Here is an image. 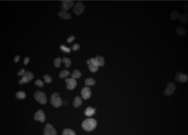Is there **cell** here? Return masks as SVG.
<instances>
[{"label":"cell","mask_w":188,"mask_h":135,"mask_svg":"<svg viewBox=\"0 0 188 135\" xmlns=\"http://www.w3.org/2000/svg\"><path fill=\"white\" fill-rule=\"evenodd\" d=\"M97 126V121L94 119L89 118L83 122L82 126L85 131H91L94 130Z\"/></svg>","instance_id":"1"},{"label":"cell","mask_w":188,"mask_h":135,"mask_svg":"<svg viewBox=\"0 0 188 135\" xmlns=\"http://www.w3.org/2000/svg\"><path fill=\"white\" fill-rule=\"evenodd\" d=\"M51 104L55 108H58L61 106L62 104V100L60 97V95L58 93H54L51 97Z\"/></svg>","instance_id":"2"},{"label":"cell","mask_w":188,"mask_h":135,"mask_svg":"<svg viewBox=\"0 0 188 135\" xmlns=\"http://www.w3.org/2000/svg\"><path fill=\"white\" fill-rule=\"evenodd\" d=\"M35 99L39 103L42 105L45 104L47 102V97L46 94L44 92L41 91H37L34 94Z\"/></svg>","instance_id":"3"},{"label":"cell","mask_w":188,"mask_h":135,"mask_svg":"<svg viewBox=\"0 0 188 135\" xmlns=\"http://www.w3.org/2000/svg\"><path fill=\"white\" fill-rule=\"evenodd\" d=\"M85 9V6L83 3L81 2H79L77 3L73 8V12L77 16L81 15L84 12Z\"/></svg>","instance_id":"4"},{"label":"cell","mask_w":188,"mask_h":135,"mask_svg":"<svg viewBox=\"0 0 188 135\" xmlns=\"http://www.w3.org/2000/svg\"><path fill=\"white\" fill-rule=\"evenodd\" d=\"M34 78L33 74L30 71H26L22 79L19 81V84H24L30 81Z\"/></svg>","instance_id":"5"},{"label":"cell","mask_w":188,"mask_h":135,"mask_svg":"<svg viewBox=\"0 0 188 135\" xmlns=\"http://www.w3.org/2000/svg\"><path fill=\"white\" fill-rule=\"evenodd\" d=\"M176 86L172 82H169L168 83L166 89L164 91V94L166 96H170L174 93L176 90Z\"/></svg>","instance_id":"6"},{"label":"cell","mask_w":188,"mask_h":135,"mask_svg":"<svg viewBox=\"0 0 188 135\" xmlns=\"http://www.w3.org/2000/svg\"><path fill=\"white\" fill-rule=\"evenodd\" d=\"M57 131L53 126L49 124H47L44 129V135H56Z\"/></svg>","instance_id":"7"},{"label":"cell","mask_w":188,"mask_h":135,"mask_svg":"<svg viewBox=\"0 0 188 135\" xmlns=\"http://www.w3.org/2000/svg\"><path fill=\"white\" fill-rule=\"evenodd\" d=\"M66 82L67 83V89L69 90H73L76 86L77 82L75 79L67 78L66 79Z\"/></svg>","instance_id":"8"},{"label":"cell","mask_w":188,"mask_h":135,"mask_svg":"<svg viewBox=\"0 0 188 135\" xmlns=\"http://www.w3.org/2000/svg\"><path fill=\"white\" fill-rule=\"evenodd\" d=\"M81 95L83 99H87L89 98L92 95L91 90L88 87L85 86L82 90Z\"/></svg>","instance_id":"9"},{"label":"cell","mask_w":188,"mask_h":135,"mask_svg":"<svg viewBox=\"0 0 188 135\" xmlns=\"http://www.w3.org/2000/svg\"><path fill=\"white\" fill-rule=\"evenodd\" d=\"M34 120L36 121H40L42 123H43L45 120V116L42 110L37 111L34 116Z\"/></svg>","instance_id":"10"},{"label":"cell","mask_w":188,"mask_h":135,"mask_svg":"<svg viewBox=\"0 0 188 135\" xmlns=\"http://www.w3.org/2000/svg\"><path fill=\"white\" fill-rule=\"evenodd\" d=\"M175 79L178 82H186L188 80V77L187 75L184 74H181L180 72H177Z\"/></svg>","instance_id":"11"},{"label":"cell","mask_w":188,"mask_h":135,"mask_svg":"<svg viewBox=\"0 0 188 135\" xmlns=\"http://www.w3.org/2000/svg\"><path fill=\"white\" fill-rule=\"evenodd\" d=\"M74 1H62V4L61 5V9L62 11H67V10L73 5Z\"/></svg>","instance_id":"12"},{"label":"cell","mask_w":188,"mask_h":135,"mask_svg":"<svg viewBox=\"0 0 188 135\" xmlns=\"http://www.w3.org/2000/svg\"><path fill=\"white\" fill-rule=\"evenodd\" d=\"M95 112H96V109L91 107H88L85 109L84 113L85 116H91L95 114Z\"/></svg>","instance_id":"13"},{"label":"cell","mask_w":188,"mask_h":135,"mask_svg":"<svg viewBox=\"0 0 188 135\" xmlns=\"http://www.w3.org/2000/svg\"><path fill=\"white\" fill-rule=\"evenodd\" d=\"M59 17L63 19H70L71 18V16L70 14L68 13L67 11H61L58 12Z\"/></svg>","instance_id":"14"},{"label":"cell","mask_w":188,"mask_h":135,"mask_svg":"<svg viewBox=\"0 0 188 135\" xmlns=\"http://www.w3.org/2000/svg\"><path fill=\"white\" fill-rule=\"evenodd\" d=\"M82 104V101L81 97L79 96H76L74 99L73 101V105L75 107H79Z\"/></svg>","instance_id":"15"},{"label":"cell","mask_w":188,"mask_h":135,"mask_svg":"<svg viewBox=\"0 0 188 135\" xmlns=\"http://www.w3.org/2000/svg\"><path fill=\"white\" fill-rule=\"evenodd\" d=\"M179 20L181 21L182 23H185L188 20V14L187 13L184 14V15H180L178 16V18Z\"/></svg>","instance_id":"16"},{"label":"cell","mask_w":188,"mask_h":135,"mask_svg":"<svg viewBox=\"0 0 188 135\" xmlns=\"http://www.w3.org/2000/svg\"><path fill=\"white\" fill-rule=\"evenodd\" d=\"M82 74L81 72H80L78 70L75 69L73 71V73L71 75V77L73 79H78L80 78V77H81Z\"/></svg>","instance_id":"17"},{"label":"cell","mask_w":188,"mask_h":135,"mask_svg":"<svg viewBox=\"0 0 188 135\" xmlns=\"http://www.w3.org/2000/svg\"><path fill=\"white\" fill-rule=\"evenodd\" d=\"M97 62L99 66H104V59L102 56H97L96 57Z\"/></svg>","instance_id":"18"},{"label":"cell","mask_w":188,"mask_h":135,"mask_svg":"<svg viewBox=\"0 0 188 135\" xmlns=\"http://www.w3.org/2000/svg\"><path fill=\"white\" fill-rule=\"evenodd\" d=\"M70 74V71L68 70L64 69L61 71L59 74V78H64L67 77Z\"/></svg>","instance_id":"19"},{"label":"cell","mask_w":188,"mask_h":135,"mask_svg":"<svg viewBox=\"0 0 188 135\" xmlns=\"http://www.w3.org/2000/svg\"><path fill=\"white\" fill-rule=\"evenodd\" d=\"M85 84H86V86H92L95 84L96 82H95V80L93 78H87L85 80Z\"/></svg>","instance_id":"20"},{"label":"cell","mask_w":188,"mask_h":135,"mask_svg":"<svg viewBox=\"0 0 188 135\" xmlns=\"http://www.w3.org/2000/svg\"><path fill=\"white\" fill-rule=\"evenodd\" d=\"M89 71L92 72H96L99 69V66L95 64H90L88 65Z\"/></svg>","instance_id":"21"},{"label":"cell","mask_w":188,"mask_h":135,"mask_svg":"<svg viewBox=\"0 0 188 135\" xmlns=\"http://www.w3.org/2000/svg\"><path fill=\"white\" fill-rule=\"evenodd\" d=\"M62 135H76L73 130L70 129H65L64 130Z\"/></svg>","instance_id":"22"},{"label":"cell","mask_w":188,"mask_h":135,"mask_svg":"<svg viewBox=\"0 0 188 135\" xmlns=\"http://www.w3.org/2000/svg\"><path fill=\"white\" fill-rule=\"evenodd\" d=\"M176 32L181 36H184V35H185L187 33L186 30H185L184 29H182L181 27H178V28L177 29Z\"/></svg>","instance_id":"23"},{"label":"cell","mask_w":188,"mask_h":135,"mask_svg":"<svg viewBox=\"0 0 188 135\" xmlns=\"http://www.w3.org/2000/svg\"><path fill=\"white\" fill-rule=\"evenodd\" d=\"M16 96L17 98L18 99H24L26 96V94L24 92L19 91L17 92L16 94Z\"/></svg>","instance_id":"24"},{"label":"cell","mask_w":188,"mask_h":135,"mask_svg":"<svg viewBox=\"0 0 188 135\" xmlns=\"http://www.w3.org/2000/svg\"><path fill=\"white\" fill-rule=\"evenodd\" d=\"M170 17L172 20H176L178 18V12L176 11H173L170 14Z\"/></svg>","instance_id":"25"},{"label":"cell","mask_w":188,"mask_h":135,"mask_svg":"<svg viewBox=\"0 0 188 135\" xmlns=\"http://www.w3.org/2000/svg\"><path fill=\"white\" fill-rule=\"evenodd\" d=\"M62 61L64 63H65V64H66V65H65L66 66V67H69L71 66V61L70 59L67 58V57H64V58L62 59Z\"/></svg>","instance_id":"26"},{"label":"cell","mask_w":188,"mask_h":135,"mask_svg":"<svg viewBox=\"0 0 188 135\" xmlns=\"http://www.w3.org/2000/svg\"><path fill=\"white\" fill-rule=\"evenodd\" d=\"M54 65L57 68H59L60 66V64L61 62V59L60 57H57L54 60Z\"/></svg>","instance_id":"27"},{"label":"cell","mask_w":188,"mask_h":135,"mask_svg":"<svg viewBox=\"0 0 188 135\" xmlns=\"http://www.w3.org/2000/svg\"><path fill=\"white\" fill-rule=\"evenodd\" d=\"M60 48V49L62 51L64 52H66V53H70V51H71L70 48H68V47L65 46L64 45H61Z\"/></svg>","instance_id":"28"},{"label":"cell","mask_w":188,"mask_h":135,"mask_svg":"<svg viewBox=\"0 0 188 135\" xmlns=\"http://www.w3.org/2000/svg\"><path fill=\"white\" fill-rule=\"evenodd\" d=\"M44 78L45 80V82H46V83H51L52 81V77L48 75H45V76H44Z\"/></svg>","instance_id":"29"},{"label":"cell","mask_w":188,"mask_h":135,"mask_svg":"<svg viewBox=\"0 0 188 135\" xmlns=\"http://www.w3.org/2000/svg\"><path fill=\"white\" fill-rule=\"evenodd\" d=\"M35 84H36V86H39L40 87H42L44 86L43 82H42L41 80H40V79L37 80L35 82Z\"/></svg>","instance_id":"30"},{"label":"cell","mask_w":188,"mask_h":135,"mask_svg":"<svg viewBox=\"0 0 188 135\" xmlns=\"http://www.w3.org/2000/svg\"><path fill=\"white\" fill-rule=\"evenodd\" d=\"M80 46L77 44H75L73 46V47H72V49H73L74 51L77 50H79L80 49Z\"/></svg>","instance_id":"31"},{"label":"cell","mask_w":188,"mask_h":135,"mask_svg":"<svg viewBox=\"0 0 188 135\" xmlns=\"http://www.w3.org/2000/svg\"><path fill=\"white\" fill-rule=\"evenodd\" d=\"M74 39H75V37L74 36H70L69 38L67 39V41L70 43V42H72L73 41Z\"/></svg>","instance_id":"32"},{"label":"cell","mask_w":188,"mask_h":135,"mask_svg":"<svg viewBox=\"0 0 188 135\" xmlns=\"http://www.w3.org/2000/svg\"><path fill=\"white\" fill-rule=\"evenodd\" d=\"M25 72H26V71H25V70H24V69L22 68V69H21L20 70V71H19V72H18V76H22V75H24V74Z\"/></svg>","instance_id":"33"},{"label":"cell","mask_w":188,"mask_h":135,"mask_svg":"<svg viewBox=\"0 0 188 135\" xmlns=\"http://www.w3.org/2000/svg\"><path fill=\"white\" fill-rule=\"evenodd\" d=\"M29 61H30V59H29V58L28 57H26V58L24 59V65H27L28 64V63L29 62Z\"/></svg>","instance_id":"34"},{"label":"cell","mask_w":188,"mask_h":135,"mask_svg":"<svg viewBox=\"0 0 188 135\" xmlns=\"http://www.w3.org/2000/svg\"><path fill=\"white\" fill-rule=\"evenodd\" d=\"M19 59H20V56H16L14 59V62H15V63H17V62H18V61H19Z\"/></svg>","instance_id":"35"}]
</instances>
